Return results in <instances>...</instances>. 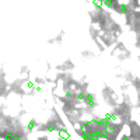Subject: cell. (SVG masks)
Instances as JSON below:
<instances>
[{
  "label": "cell",
  "instance_id": "6da1fadb",
  "mask_svg": "<svg viewBox=\"0 0 140 140\" xmlns=\"http://www.w3.org/2000/svg\"><path fill=\"white\" fill-rule=\"evenodd\" d=\"M93 28H94V30H97V31H101V24H100L98 21L93 22Z\"/></svg>",
  "mask_w": 140,
  "mask_h": 140
},
{
  "label": "cell",
  "instance_id": "7a4b0ae2",
  "mask_svg": "<svg viewBox=\"0 0 140 140\" xmlns=\"http://www.w3.org/2000/svg\"><path fill=\"white\" fill-rule=\"evenodd\" d=\"M139 88H140V85H139Z\"/></svg>",
  "mask_w": 140,
  "mask_h": 140
}]
</instances>
